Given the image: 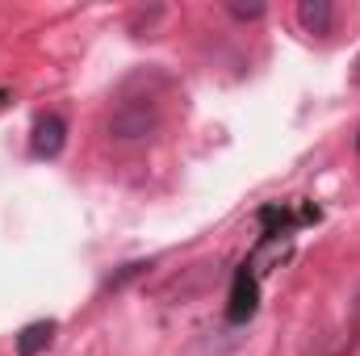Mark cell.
Returning <instances> with one entry per match:
<instances>
[{
    "instance_id": "7a4b0ae2",
    "label": "cell",
    "mask_w": 360,
    "mask_h": 356,
    "mask_svg": "<svg viewBox=\"0 0 360 356\" xmlns=\"http://www.w3.org/2000/svg\"><path fill=\"white\" fill-rule=\"evenodd\" d=\"M256 306H260V281H256V272L252 265H243L235 272V281H231V298H226V323H248L252 314H256Z\"/></svg>"
},
{
    "instance_id": "3957f363",
    "label": "cell",
    "mask_w": 360,
    "mask_h": 356,
    "mask_svg": "<svg viewBox=\"0 0 360 356\" xmlns=\"http://www.w3.org/2000/svg\"><path fill=\"white\" fill-rule=\"evenodd\" d=\"M68 143V122L59 113H38L34 117V134H30V151L38 160H55Z\"/></svg>"
},
{
    "instance_id": "52a82bcc",
    "label": "cell",
    "mask_w": 360,
    "mask_h": 356,
    "mask_svg": "<svg viewBox=\"0 0 360 356\" xmlns=\"http://www.w3.org/2000/svg\"><path fill=\"white\" fill-rule=\"evenodd\" d=\"M352 76H356V84H360V59H356V72H352Z\"/></svg>"
},
{
    "instance_id": "8992f818",
    "label": "cell",
    "mask_w": 360,
    "mask_h": 356,
    "mask_svg": "<svg viewBox=\"0 0 360 356\" xmlns=\"http://www.w3.org/2000/svg\"><path fill=\"white\" fill-rule=\"evenodd\" d=\"M231 13H235L239 21H248V17H264V4H248V8H243V4H231Z\"/></svg>"
},
{
    "instance_id": "277c9868",
    "label": "cell",
    "mask_w": 360,
    "mask_h": 356,
    "mask_svg": "<svg viewBox=\"0 0 360 356\" xmlns=\"http://www.w3.org/2000/svg\"><path fill=\"white\" fill-rule=\"evenodd\" d=\"M55 331H59V323H55V319H38V323L21 327V331H17V356L46 352V348L55 344Z\"/></svg>"
},
{
    "instance_id": "5b68a950",
    "label": "cell",
    "mask_w": 360,
    "mask_h": 356,
    "mask_svg": "<svg viewBox=\"0 0 360 356\" xmlns=\"http://www.w3.org/2000/svg\"><path fill=\"white\" fill-rule=\"evenodd\" d=\"M297 25H302L306 34H331L335 8H331L327 0H302V4H297Z\"/></svg>"
},
{
    "instance_id": "ba28073f",
    "label": "cell",
    "mask_w": 360,
    "mask_h": 356,
    "mask_svg": "<svg viewBox=\"0 0 360 356\" xmlns=\"http://www.w3.org/2000/svg\"><path fill=\"white\" fill-rule=\"evenodd\" d=\"M4 101H8V92H0V105H4Z\"/></svg>"
},
{
    "instance_id": "9c48e42d",
    "label": "cell",
    "mask_w": 360,
    "mask_h": 356,
    "mask_svg": "<svg viewBox=\"0 0 360 356\" xmlns=\"http://www.w3.org/2000/svg\"><path fill=\"white\" fill-rule=\"evenodd\" d=\"M356 147H360V139H356Z\"/></svg>"
},
{
    "instance_id": "6da1fadb",
    "label": "cell",
    "mask_w": 360,
    "mask_h": 356,
    "mask_svg": "<svg viewBox=\"0 0 360 356\" xmlns=\"http://www.w3.org/2000/svg\"><path fill=\"white\" fill-rule=\"evenodd\" d=\"M105 130H109L113 143H143V139H151L160 130V113H155L151 101H122L109 113Z\"/></svg>"
}]
</instances>
